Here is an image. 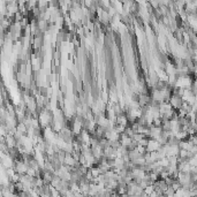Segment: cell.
Listing matches in <instances>:
<instances>
[{"mask_svg": "<svg viewBox=\"0 0 197 197\" xmlns=\"http://www.w3.org/2000/svg\"><path fill=\"white\" fill-rule=\"evenodd\" d=\"M168 103L172 105V107L174 108V110H179V108H181V106H182L183 104V98L182 96L173 92V95L171 96V98H169Z\"/></svg>", "mask_w": 197, "mask_h": 197, "instance_id": "1", "label": "cell"}]
</instances>
